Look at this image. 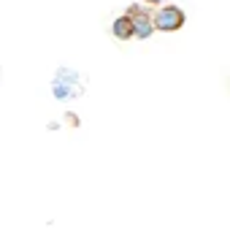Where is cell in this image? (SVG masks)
<instances>
[{
    "label": "cell",
    "instance_id": "cell-1",
    "mask_svg": "<svg viewBox=\"0 0 230 249\" xmlns=\"http://www.w3.org/2000/svg\"><path fill=\"white\" fill-rule=\"evenodd\" d=\"M152 25H155V30H162V33L181 30V25H184V11L176 6H165L152 17Z\"/></svg>",
    "mask_w": 230,
    "mask_h": 249
},
{
    "label": "cell",
    "instance_id": "cell-4",
    "mask_svg": "<svg viewBox=\"0 0 230 249\" xmlns=\"http://www.w3.org/2000/svg\"><path fill=\"white\" fill-rule=\"evenodd\" d=\"M143 3H152V6H160L162 0H143Z\"/></svg>",
    "mask_w": 230,
    "mask_h": 249
},
{
    "label": "cell",
    "instance_id": "cell-3",
    "mask_svg": "<svg viewBox=\"0 0 230 249\" xmlns=\"http://www.w3.org/2000/svg\"><path fill=\"white\" fill-rule=\"evenodd\" d=\"M114 36L119 38V41H127V38H133V25H130V19L127 17H119V19H114Z\"/></svg>",
    "mask_w": 230,
    "mask_h": 249
},
{
    "label": "cell",
    "instance_id": "cell-2",
    "mask_svg": "<svg viewBox=\"0 0 230 249\" xmlns=\"http://www.w3.org/2000/svg\"><path fill=\"white\" fill-rule=\"evenodd\" d=\"M124 17L130 19V25H133V38H149L152 33H155L152 17L143 11L141 6H130V11L124 14Z\"/></svg>",
    "mask_w": 230,
    "mask_h": 249
}]
</instances>
